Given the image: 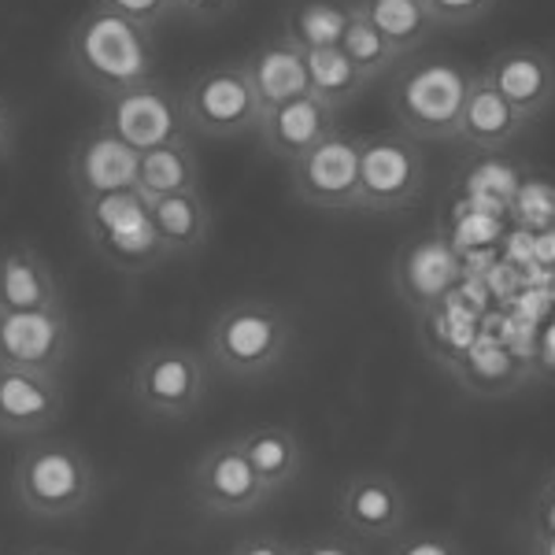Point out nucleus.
<instances>
[{
	"label": "nucleus",
	"mask_w": 555,
	"mask_h": 555,
	"mask_svg": "<svg viewBox=\"0 0 555 555\" xmlns=\"http://www.w3.org/2000/svg\"><path fill=\"white\" fill-rule=\"evenodd\" d=\"M15 141H20V115L0 96V164L15 152Z\"/></svg>",
	"instance_id": "obj_36"
},
{
	"label": "nucleus",
	"mask_w": 555,
	"mask_h": 555,
	"mask_svg": "<svg viewBox=\"0 0 555 555\" xmlns=\"http://www.w3.org/2000/svg\"><path fill=\"white\" fill-rule=\"evenodd\" d=\"M389 555H463L460 544L449 533L437 530H408L404 537H397Z\"/></svg>",
	"instance_id": "obj_33"
},
{
	"label": "nucleus",
	"mask_w": 555,
	"mask_h": 555,
	"mask_svg": "<svg viewBox=\"0 0 555 555\" xmlns=\"http://www.w3.org/2000/svg\"><path fill=\"white\" fill-rule=\"evenodd\" d=\"M481 75L500 89L522 122L541 119L555 104V60L537 44H507L489 60Z\"/></svg>",
	"instance_id": "obj_17"
},
{
	"label": "nucleus",
	"mask_w": 555,
	"mask_h": 555,
	"mask_svg": "<svg viewBox=\"0 0 555 555\" xmlns=\"http://www.w3.org/2000/svg\"><path fill=\"white\" fill-rule=\"evenodd\" d=\"M185 133L204 141H237L253 133L263 119V107L245 64H215L204 67L182 89Z\"/></svg>",
	"instance_id": "obj_7"
},
{
	"label": "nucleus",
	"mask_w": 555,
	"mask_h": 555,
	"mask_svg": "<svg viewBox=\"0 0 555 555\" xmlns=\"http://www.w3.org/2000/svg\"><path fill=\"white\" fill-rule=\"evenodd\" d=\"M522 130H526V122L518 119V112L478 70L474 82H470L467 104H463L460 133H455V141H467L470 149L486 152V156H496V152H504L512 141H518V133Z\"/></svg>",
	"instance_id": "obj_20"
},
{
	"label": "nucleus",
	"mask_w": 555,
	"mask_h": 555,
	"mask_svg": "<svg viewBox=\"0 0 555 555\" xmlns=\"http://www.w3.org/2000/svg\"><path fill=\"white\" fill-rule=\"evenodd\" d=\"M304 64H308V82H311V93L319 101H326L334 112H345L352 101L371 89V82L352 67V60L341 52V44L334 49H311L304 52Z\"/></svg>",
	"instance_id": "obj_27"
},
{
	"label": "nucleus",
	"mask_w": 555,
	"mask_h": 555,
	"mask_svg": "<svg viewBox=\"0 0 555 555\" xmlns=\"http://www.w3.org/2000/svg\"><path fill=\"white\" fill-rule=\"evenodd\" d=\"M78 334L67 308L52 311H0V366L4 371H38L64 378L75 360Z\"/></svg>",
	"instance_id": "obj_12"
},
{
	"label": "nucleus",
	"mask_w": 555,
	"mask_h": 555,
	"mask_svg": "<svg viewBox=\"0 0 555 555\" xmlns=\"http://www.w3.org/2000/svg\"><path fill=\"white\" fill-rule=\"evenodd\" d=\"M67 389L60 374L0 366V437H41L64 418Z\"/></svg>",
	"instance_id": "obj_16"
},
{
	"label": "nucleus",
	"mask_w": 555,
	"mask_h": 555,
	"mask_svg": "<svg viewBox=\"0 0 555 555\" xmlns=\"http://www.w3.org/2000/svg\"><path fill=\"white\" fill-rule=\"evenodd\" d=\"M67 308L60 274L30 241L0 245V311H52Z\"/></svg>",
	"instance_id": "obj_19"
},
{
	"label": "nucleus",
	"mask_w": 555,
	"mask_h": 555,
	"mask_svg": "<svg viewBox=\"0 0 555 555\" xmlns=\"http://www.w3.org/2000/svg\"><path fill=\"white\" fill-rule=\"evenodd\" d=\"M211 392V363L182 341L149 345L127 374V397L145 418L185 423L201 415Z\"/></svg>",
	"instance_id": "obj_5"
},
{
	"label": "nucleus",
	"mask_w": 555,
	"mask_h": 555,
	"mask_svg": "<svg viewBox=\"0 0 555 555\" xmlns=\"http://www.w3.org/2000/svg\"><path fill=\"white\" fill-rule=\"evenodd\" d=\"M356 12L397 49L400 60L415 56L429 41V34L437 30L423 0H356Z\"/></svg>",
	"instance_id": "obj_25"
},
{
	"label": "nucleus",
	"mask_w": 555,
	"mask_h": 555,
	"mask_svg": "<svg viewBox=\"0 0 555 555\" xmlns=\"http://www.w3.org/2000/svg\"><path fill=\"white\" fill-rule=\"evenodd\" d=\"M512 208L522 227L552 230L555 227V182H548V178H541V175H526L522 182H518Z\"/></svg>",
	"instance_id": "obj_30"
},
{
	"label": "nucleus",
	"mask_w": 555,
	"mask_h": 555,
	"mask_svg": "<svg viewBox=\"0 0 555 555\" xmlns=\"http://www.w3.org/2000/svg\"><path fill=\"white\" fill-rule=\"evenodd\" d=\"M96 127H104L119 141H127L130 149L152 152L185 133L182 93H175L171 82H164V78H149V82L133 89L104 96L101 122Z\"/></svg>",
	"instance_id": "obj_9"
},
{
	"label": "nucleus",
	"mask_w": 555,
	"mask_h": 555,
	"mask_svg": "<svg viewBox=\"0 0 555 555\" xmlns=\"http://www.w3.org/2000/svg\"><path fill=\"white\" fill-rule=\"evenodd\" d=\"M12 496L30 518L64 522L96 500V467L67 437H41L15 455Z\"/></svg>",
	"instance_id": "obj_3"
},
{
	"label": "nucleus",
	"mask_w": 555,
	"mask_h": 555,
	"mask_svg": "<svg viewBox=\"0 0 555 555\" xmlns=\"http://www.w3.org/2000/svg\"><path fill=\"white\" fill-rule=\"evenodd\" d=\"M352 15L356 0H297L285 15L282 38H289L300 52L334 49L341 44Z\"/></svg>",
	"instance_id": "obj_26"
},
{
	"label": "nucleus",
	"mask_w": 555,
	"mask_h": 555,
	"mask_svg": "<svg viewBox=\"0 0 555 555\" xmlns=\"http://www.w3.org/2000/svg\"><path fill=\"white\" fill-rule=\"evenodd\" d=\"M149 211L171 259L193 256L196 248L211 237V204H208V196H204V190L164 196V201L149 204Z\"/></svg>",
	"instance_id": "obj_24"
},
{
	"label": "nucleus",
	"mask_w": 555,
	"mask_h": 555,
	"mask_svg": "<svg viewBox=\"0 0 555 555\" xmlns=\"http://www.w3.org/2000/svg\"><path fill=\"white\" fill-rule=\"evenodd\" d=\"M234 12H237V0H178V15H185V20L201 26H211Z\"/></svg>",
	"instance_id": "obj_34"
},
{
	"label": "nucleus",
	"mask_w": 555,
	"mask_h": 555,
	"mask_svg": "<svg viewBox=\"0 0 555 555\" xmlns=\"http://www.w3.org/2000/svg\"><path fill=\"white\" fill-rule=\"evenodd\" d=\"M452 371L463 374V382L478 392H507L522 382L518 378V374H522V363L515 360L512 348L489 345L486 337H478V341L460 356V363H452Z\"/></svg>",
	"instance_id": "obj_28"
},
{
	"label": "nucleus",
	"mask_w": 555,
	"mask_h": 555,
	"mask_svg": "<svg viewBox=\"0 0 555 555\" xmlns=\"http://www.w3.org/2000/svg\"><path fill=\"white\" fill-rule=\"evenodd\" d=\"M241 64H245V70H248V82H253L263 112H271V107L285 104V101H293V96L311 93L304 52L289 38H282V34L271 38V41H263L256 52H248Z\"/></svg>",
	"instance_id": "obj_21"
},
{
	"label": "nucleus",
	"mask_w": 555,
	"mask_h": 555,
	"mask_svg": "<svg viewBox=\"0 0 555 555\" xmlns=\"http://www.w3.org/2000/svg\"><path fill=\"white\" fill-rule=\"evenodd\" d=\"M463 278V256L444 234L415 237L397 253L392 263V285L397 297L408 304L415 315H429L444 300L455 297V285Z\"/></svg>",
	"instance_id": "obj_14"
},
{
	"label": "nucleus",
	"mask_w": 555,
	"mask_h": 555,
	"mask_svg": "<svg viewBox=\"0 0 555 555\" xmlns=\"http://www.w3.org/2000/svg\"><path fill=\"white\" fill-rule=\"evenodd\" d=\"M289 190L319 211H360V133L326 138L289 164Z\"/></svg>",
	"instance_id": "obj_11"
},
{
	"label": "nucleus",
	"mask_w": 555,
	"mask_h": 555,
	"mask_svg": "<svg viewBox=\"0 0 555 555\" xmlns=\"http://www.w3.org/2000/svg\"><path fill=\"white\" fill-rule=\"evenodd\" d=\"M492 4H496V0H423V8H426L429 20H434V26H444V30L474 26Z\"/></svg>",
	"instance_id": "obj_32"
},
{
	"label": "nucleus",
	"mask_w": 555,
	"mask_h": 555,
	"mask_svg": "<svg viewBox=\"0 0 555 555\" xmlns=\"http://www.w3.org/2000/svg\"><path fill=\"white\" fill-rule=\"evenodd\" d=\"M474 75L478 70L463 67L452 56L408 60V67L397 70L389 89L397 130L415 141H455Z\"/></svg>",
	"instance_id": "obj_4"
},
{
	"label": "nucleus",
	"mask_w": 555,
	"mask_h": 555,
	"mask_svg": "<svg viewBox=\"0 0 555 555\" xmlns=\"http://www.w3.org/2000/svg\"><path fill=\"white\" fill-rule=\"evenodd\" d=\"M426 159L404 130L360 133V211H408L423 196Z\"/></svg>",
	"instance_id": "obj_8"
},
{
	"label": "nucleus",
	"mask_w": 555,
	"mask_h": 555,
	"mask_svg": "<svg viewBox=\"0 0 555 555\" xmlns=\"http://www.w3.org/2000/svg\"><path fill=\"white\" fill-rule=\"evenodd\" d=\"M297 348V322L274 300H234L215 311L208 326V356L211 371L230 382H267Z\"/></svg>",
	"instance_id": "obj_2"
},
{
	"label": "nucleus",
	"mask_w": 555,
	"mask_h": 555,
	"mask_svg": "<svg viewBox=\"0 0 555 555\" xmlns=\"http://www.w3.org/2000/svg\"><path fill=\"white\" fill-rule=\"evenodd\" d=\"M341 52H345L348 60H352V67L360 70V75L371 86L378 82V78L392 75L397 64H400L397 49H392V44L385 41L382 34L374 30V26L366 23L360 12H356L352 23H348V30H345V38H341Z\"/></svg>",
	"instance_id": "obj_29"
},
{
	"label": "nucleus",
	"mask_w": 555,
	"mask_h": 555,
	"mask_svg": "<svg viewBox=\"0 0 555 555\" xmlns=\"http://www.w3.org/2000/svg\"><path fill=\"white\" fill-rule=\"evenodd\" d=\"M190 496L204 515L215 518L253 515L267 500H274L271 489L253 470V463L245 460V452L237 449L234 437H222L201 452V460L190 470Z\"/></svg>",
	"instance_id": "obj_10"
},
{
	"label": "nucleus",
	"mask_w": 555,
	"mask_h": 555,
	"mask_svg": "<svg viewBox=\"0 0 555 555\" xmlns=\"http://www.w3.org/2000/svg\"><path fill=\"white\" fill-rule=\"evenodd\" d=\"M297 555H360V552L345 541H311V544H300Z\"/></svg>",
	"instance_id": "obj_37"
},
{
	"label": "nucleus",
	"mask_w": 555,
	"mask_h": 555,
	"mask_svg": "<svg viewBox=\"0 0 555 555\" xmlns=\"http://www.w3.org/2000/svg\"><path fill=\"white\" fill-rule=\"evenodd\" d=\"M237 449L245 452V460L253 463V470L259 474L271 496H278L282 489H289L304 470V444L297 437V429L289 426H248L234 434Z\"/></svg>",
	"instance_id": "obj_22"
},
{
	"label": "nucleus",
	"mask_w": 555,
	"mask_h": 555,
	"mask_svg": "<svg viewBox=\"0 0 555 555\" xmlns=\"http://www.w3.org/2000/svg\"><path fill=\"white\" fill-rule=\"evenodd\" d=\"M93 8H104V12L145 26L152 34L171 20V15H178V0H93Z\"/></svg>",
	"instance_id": "obj_31"
},
{
	"label": "nucleus",
	"mask_w": 555,
	"mask_h": 555,
	"mask_svg": "<svg viewBox=\"0 0 555 555\" xmlns=\"http://www.w3.org/2000/svg\"><path fill=\"white\" fill-rule=\"evenodd\" d=\"M138 171L141 152L130 149L127 141H119L115 133H107L104 127L86 130L67 156V182L70 193L78 196V204L107 193L138 190Z\"/></svg>",
	"instance_id": "obj_15"
},
{
	"label": "nucleus",
	"mask_w": 555,
	"mask_h": 555,
	"mask_svg": "<svg viewBox=\"0 0 555 555\" xmlns=\"http://www.w3.org/2000/svg\"><path fill=\"white\" fill-rule=\"evenodd\" d=\"M530 555H555V533H537Z\"/></svg>",
	"instance_id": "obj_38"
},
{
	"label": "nucleus",
	"mask_w": 555,
	"mask_h": 555,
	"mask_svg": "<svg viewBox=\"0 0 555 555\" xmlns=\"http://www.w3.org/2000/svg\"><path fill=\"white\" fill-rule=\"evenodd\" d=\"M337 115L341 112H334V107L326 101H319L315 93L293 96V101L263 112V119H259V127H256L259 145H263L267 156L282 159V164H293L304 152H311L341 130L337 127Z\"/></svg>",
	"instance_id": "obj_18"
},
{
	"label": "nucleus",
	"mask_w": 555,
	"mask_h": 555,
	"mask_svg": "<svg viewBox=\"0 0 555 555\" xmlns=\"http://www.w3.org/2000/svg\"><path fill=\"white\" fill-rule=\"evenodd\" d=\"M230 555H297V544H285L274 533H253L245 541H237Z\"/></svg>",
	"instance_id": "obj_35"
},
{
	"label": "nucleus",
	"mask_w": 555,
	"mask_h": 555,
	"mask_svg": "<svg viewBox=\"0 0 555 555\" xmlns=\"http://www.w3.org/2000/svg\"><path fill=\"white\" fill-rule=\"evenodd\" d=\"M156 34L89 4L67 30L64 64L89 93L115 96L156 78Z\"/></svg>",
	"instance_id": "obj_1"
},
{
	"label": "nucleus",
	"mask_w": 555,
	"mask_h": 555,
	"mask_svg": "<svg viewBox=\"0 0 555 555\" xmlns=\"http://www.w3.org/2000/svg\"><path fill=\"white\" fill-rule=\"evenodd\" d=\"M337 522L366 541H397L408 533L411 500L389 470L363 467L337 489Z\"/></svg>",
	"instance_id": "obj_13"
},
{
	"label": "nucleus",
	"mask_w": 555,
	"mask_h": 555,
	"mask_svg": "<svg viewBox=\"0 0 555 555\" xmlns=\"http://www.w3.org/2000/svg\"><path fill=\"white\" fill-rule=\"evenodd\" d=\"M204 182L201 175V159L190 141V133L167 141V145L141 152V171H138V193L145 204H156L164 196L178 193H196Z\"/></svg>",
	"instance_id": "obj_23"
},
{
	"label": "nucleus",
	"mask_w": 555,
	"mask_h": 555,
	"mask_svg": "<svg viewBox=\"0 0 555 555\" xmlns=\"http://www.w3.org/2000/svg\"><path fill=\"white\" fill-rule=\"evenodd\" d=\"M78 222H82V237L89 241V248L119 274H149L171 259L138 190L82 201Z\"/></svg>",
	"instance_id": "obj_6"
}]
</instances>
